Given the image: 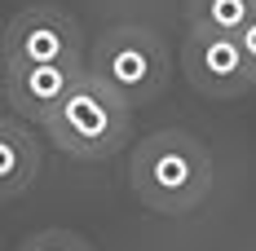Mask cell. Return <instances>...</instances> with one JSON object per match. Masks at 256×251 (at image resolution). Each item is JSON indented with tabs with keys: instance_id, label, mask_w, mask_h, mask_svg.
Masks as SVG:
<instances>
[{
	"instance_id": "1",
	"label": "cell",
	"mask_w": 256,
	"mask_h": 251,
	"mask_svg": "<svg viewBox=\"0 0 256 251\" xmlns=\"http://www.w3.org/2000/svg\"><path fill=\"white\" fill-rule=\"evenodd\" d=\"M132 194L146 203L150 212L164 216H181V212H194L212 190V159H208L204 141L190 137V132H150L137 154H132Z\"/></svg>"
},
{
	"instance_id": "2",
	"label": "cell",
	"mask_w": 256,
	"mask_h": 251,
	"mask_svg": "<svg viewBox=\"0 0 256 251\" xmlns=\"http://www.w3.org/2000/svg\"><path fill=\"white\" fill-rule=\"evenodd\" d=\"M44 132L71 159L98 163V159L120 154L124 141L132 137V106L124 97H115L98 75L84 71L76 79V88L62 97V106L44 119Z\"/></svg>"
},
{
	"instance_id": "3",
	"label": "cell",
	"mask_w": 256,
	"mask_h": 251,
	"mask_svg": "<svg viewBox=\"0 0 256 251\" xmlns=\"http://www.w3.org/2000/svg\"><path fill=\"white\" fill-rule=\"evenodd\" d=\"M88 75H98L128 106H146L168 84V49L146 26H110L88 53Z\"/></svg>"
},
{
	"instance_id": "4",
	"label": "cell",
	"mask_w": 256,
	"mask_h": 251,
	"mask_svg": "<svg viewBox=\"0 0 256 251\" xmlns=\"http://www.w3.org/2000/svg\"><path fill=\"white\" fill-rule=\"evenodd\" d=\"M4 66H36V62H62V66H88L84 62V35L71 13L53 4H31L14 13L0 44Z\"/></svg>"
},
{
	"instance_id": "5",
	"label": "cell",
	"mask_w": 256,
	"mask_h": 251,
	"mask_svg": "<svg viewBox=\"0 0 256 251\" xmlns=\"http://www.w3.org/2000/svg\"><path fill=\"white\" fill-rule=\"evenodd\" d=\"M181 71H186L194 93H204L212 101H234L256 84L248 62H243L238 40L234 35H216V31H186Z\"/></svg>"
},
{
	"instance_id": "6",
	"label": "cell",
	"mask_w": 256,
	"mask_h": 251,
	"mask_svg": "<svg viewBox=\"0 0 256 251\" xmlns=\"http://www.w3.org/2000/svg\"><path fill=\"white\" fill-rule=\"evenodd\" d=\"M88 66H62V62H36V66H4V97L22 115L44 124L53 110L62 106V97L76 88V79Z\"/></svg>"
},
{
	"instance_id": "7",
	"label": "cell",
	"mask_w": 256,
	"mask_h": 251,
	"mask_svg": "<svg viewBox=\"0 0 256 251\" xmlns=\"http://www.w3.org/2000/svg\"><path fill=\"white\" fill-rule=\"evenodd\" d=\"M40 172V146L14 119H0V203L18 199Z\"/></svg>"
},
{
	"instance_id": "8",
	"label": "cell",
	"mask_w": 256,
	"mask_h": 251,
	"mask_svg": "<svg viewBox=\"0 0 256 251\" xmlns=\"http://www.w3.org/2000/svg\"><path fill=\"white\" fill-rule=\"evenodd\" d=\"M252 18H256V0H186V22H190V31L238 35Z\"/></svg>"
},
{
	"instance_id": "9",
	"label": "cell",
	"mask_w": 256,
	"mask_h": 251,
	"mask_svg": "<svg viewBox=\"0 0 256 251\" xmlns=\"http://www.w3.org/2000/svg\"><path fill=\"white\" fill-rule=\"evenodd\" d=\"M18 251H93V247H88V238H80L71 229H40Z\"/></svg>"
},
{
	"instance_id": "10",
	"label": "cell",
	"mask_w": 256,
	"mask_h": 251,
	"mask_svg": "<svg viewBox=\"0 0 256 251\" xmlns=\"http://www.w3.org/2000/svg\"><path fill=\"white\" fill-rule=\"evenodd\" d=\"M234 40H238V49H243V62H248V71H252V79H256V18L243 26Z\"/></svg>"
},
{
	"instance_id": "11",
	"label": "cell",
	"mask_w": 256,
	"mask_h": 251,
	"mask_svg": "<svg viewBox=\"0 0 256 251\" xmlns=\"http://www.w3.org/2000/svg\"><path fill=\"white\" fill-rule=\"evenodd\" d=\"M0 71H4V57H0Z\"/></svg>"
}]
</instances>
